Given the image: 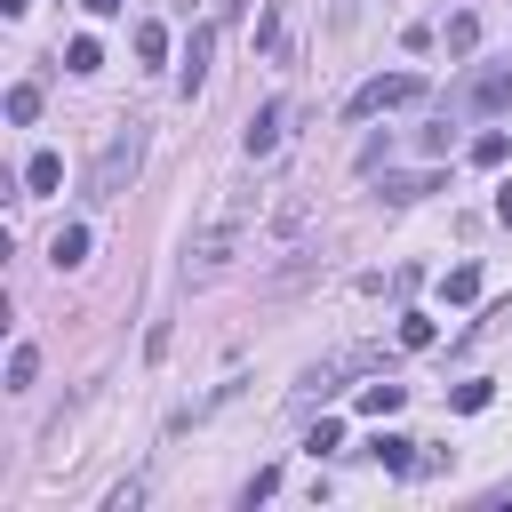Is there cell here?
<instances>
[{
  "instance_id": "8992f818",
  "label": "cell",
  "mask_w": 512,
  "mask_h": 512,
  "mask_svg": "<svg viewBox=\"0 0 512 512\" xmlns=\"http://www.w3.org/2000/svg\"><path fill=\"white\" fill-rule=\"evenodd\" d=\"M48 264H56V272L88 264V224H56V240H48Z\"/></svg>"
},
{
  "instance_id": "7402d4cb",
  "label": "cell",
  "mask_w": 512,
  "mask_h": 512,
  "mask_svg": "<svg viewBox=\"0 0 512 512\" xmlns=\"http://www.w3.org/2000/svg\"><path fill=\"white\" fill-rule=\"evenodd\" d=\"M416 192H432V176H392L384 184V200H416Z\"/></svg>"
},
{
  "instance_id": "44dd1931",
  "label": "cell",
  "mask_w": 512,
  "mask_h": 512,
  "mask_svg": "<svg viewBox=\"0 0 512 512\" xmlns=\"http://www.w3.org/2000/svg\"><path fill=\"white\" fill-rule=\"evenodd\" d=\"M488 400H496V384H456V408H464V416H480Z\"/></svg>"
},
{
  "instance_id": "5b68a950",
  "label": "cell",
  "mask_w": 512,
  "mask_h": 512,
  "mask_svg": "<svg viewBox=\"0 0 512 512\" xmlns=\"http://www.w3.org/2000/svg\"><path fill=\"white\" fill-rule=\"evenodd\" d=\"M208 48H216V32H208V24H192V40H184V72H176V88H184V96H200V80H208Z\"/></svg>"
},
{
  "instance_id": "9a60e30c",
  "label": "cell",
  "mask_w": 512,
  "mask_h": 512,
  "mask_svg": "<svg viewBox=\"0 0 512 512\" xmlns=\"http://www.w3.org/2000/svg\"><path fill=\"white\" fill-rule=\"evenodd\" d=\"M504 152H512V136H504V128H488V136L472 144V160H480V168H504Z\"/></svg>"
},
{
  "instance_id": "ffe728a7",
  "label": "cell",
  "mask_w": 512,
  "mask_h": 512,
  "mask_svg": "<svg viewBox=\"0 0 512 512\" xmlns=\"http://www.w3.org/2000/svg\"><path fill=\"white\" fill-rule=\"evenodd\" d=\"M472 296H480V272L456 264V272H448V304H472Z\"/></svg>"
},
{
  "instance_id": "7a4b0ae2",
  "label": "cell",
  "mask_w": 512,
  "mask_h": 512,
  "mask_svg": "<svg viewBox=\"0 0 512 512\" xmlns=\"http://www.w3.org/2000/svg\"><path fill=\"white\" fill-rule=\"evenodd\" d=\"M136 160H144V120H120V128L104 136L96 168H88V200H120V184L136 176Z\"/></svg>"
},
{
  "instance_id": "52a82bcc",
  "label": "cell",
  "mask_w": 512,
  "mask_h": 512,
  "mask_svg": "<svg viewBox=\"0 0 512 512\" xmlns=\"http://www.w3.org/2000/svg\"><path fill=\"white\" fill-rule=\"evenodd\" d=\"M304 216H312L304 200H280V216L264 224V248H296V232H304Z\"/></svg>"
},
{
  "instance_id": "6da1fadb",
  "label": "cell",
  "mask_w": 512,
  "mask_h": 512,
  "mask_svg": "<svg viewBox=\"0 0 512 512\" xmlns=\"http://www.w3.org/2000/svg\"><path fill=\"white\" fill-rule=\"evenodd\" d=\"M248 224H256V200H224V208H216V216L192 232V248H184V256H192V272H216V264H232Z\"/></svg>"
},
{
  "instance_id": "d6986e66",
  "label": "cell",
  "mask_w": 512,
  "mask_h": 512,
  "mask_svg": "<svg viewBox=\"0 0 512 512\" xmlns=\"http://www.w3.org/2000/svg\"><path fill=\"white\" fill-rule=\"evenodd\" d=\"M32 112H40V88L16 80V88H8V120H32Z\"/></svg>"
},
{
  "instance_id": "cb8c5ba5",
  "label": "cell",
  "mask_w": 512,
  "mask_h": 512,
  "mask_svg": "<svg viewBox=\"0 0 512 512\" xmlns=\"http://www.w3.org/2000/svg\"><path fill=\"white\" fill-rule=\"evenodd\" d=\"M496 216H504V224H512V184H504V192H496Z\"/></svg>"
},
{
  "instance_id": "277c9868",
  "label": "cell",
  "mask_w": 512,
  "mask_h": 512,
  "mask_svg": "<svg viewBox=\"0 0 512 512\" xmlns=\"http://www.w3.org/2000/svg\"><path fill=\"white\" fill-rule=\"evenodd\" d=\"M280 128H288V104H280V96H272V104H256V112H248V136H240V144H248V160H264V152L280 144Z\"/></svg>"
},
{
  "instance_id": "e0dca14e",
  "label": "cell",
  "mask_w": 512,
  "mask_h": 512,
  "mask_svg": "<svg viewBox=\"0 0 512 512\" xmlns=\"http://www.w3.org/2000/svg\"><path fill=\"white\" fill-rule=\"evenodd\" d=\"M304 448H312V456H336V448H344V424H336V416H320V424H312V440H304Z\"/></svg>"
},
{
  "instance_id": "d4e9b609",
  "label": "cell",
  "mask_w": 512,
  "mask_h": 512,
  "mask_svg": "<svg viewBox=\"0 0 512 512\" xmlns=\"http://www.w3.org/2000/svg\"><path fill=\"white\" fill-rule=\"evenodd\" d=\"M0 8H8V16H24V8H32V0H0Z\"/></svg>"
},
{
  "instance_id": "5bb4252c",
  "label": "cell",
  "mask_w": 512,
  "mask_h": 512,
  "mask_svg": "<svg viewBox=\"0 0 512 512\" xmlns=\"http://www.w3.org/2000/svg\"><path fill=\"white\" fill-rule=\"evenodd\" d=\"M96 64H104V48H96V40H88V32H80V40H72V48H64V72H96Z\"/></svg>"
},
{
  "instance_id": "ac0fdd59",
  "label": "cell",
  "mask_w": 512,
  "mask_h": 512,
  "mask_svg": "<svg viewBox=\"0 0 512 512\" xmlns=\"http://www.w3.org/2000/svg\"><path fill=\"white\" fill-rule=\"evenodd\" d=\"M472 40H480V24L472 16H448V56H472Z\"/></svg>"
},
{
  "instance_id": "30bf717a",
  "label": "cell",
  "mask_w": 512,
  "mask_h": 512,
  "mask_svg": "<svg viewBox=\"0 0 512 512\" xmlns=\"http://www.w3.org/2000/svg\"><path fill=\"white\" fill-rule=\"evenodd\" d=\"M472 104H480V112H504V104H512V64H504V72H480V80H472Z\"/></svg>"
},
{
  "instance_id": "603a6c76",
  "label": "cell",
  "mask_w": 512,
  "mask_h": 512,
  "mask_svg": "<svg viewBox=\"0 0 512 512\" xmlns=\"http://www.w3.org/2000/svg\"><path fill=\"white\" fill-rule=\"evenodd\" d=\"M80 8H88V16H120V0H80Z\"/></svg>"
},
{
  "instance_id": "2e32d148",
  "label": "cell",
  "mask_w": 512,
  "mask_h": 512,
  "mask_svg": "<svg viewBox=\"0 0 512 512\" xmlns=\"http://www.w3.org/2000/svg\"><path fill=\"white\" fill-rule=\"evenodd\" d=\"M432 336H440V320H424V312H408V320H400V344H408V352H424Z\"/></svg>"
},
{
  "instance_id": "ba28073f",
  "label": "cell",
  "mask_w": 512,
  "mask_h": 512,
  "mask_svg": "<svg viewBox=\"0 0 512 512\" xmlns=\"http://www.w3.org/2000/svg\"><path fill=\"white\" fill-rule=\"evenodd\" d=\"M368 456H376L384 472H416V440H400V432H376V440H368Z\"/></svg>"
},
{
  "instance_id": "9c48e42d",
  "label": "cell",
  "mask_w": 512,
  "mask_h": 512,
  "mask_svg": "<svg viewBox=\"0 0 512 512\" xmlns=\"http://www.w3.org/2000/svg\"><path fill=\"white\" fill-rule=\"evenodd\" d=\"M400 400H408V384H360V416H400Z\"/></svg>"
},
{
  "instance_id": "3957f363",
  "label": "cell",
  "mask_w": 512,
  "mask_h": 512,
  "mask_svg": "<svg viewBox=\"0 0 512 512\" xmlns=\"http://www.w3.org/2000/svg\"><path fill=\"white\" fill-rule=\"evenodd\" d=\"M400 104H424V72H376V80H360L352 88V120H376V112H400Z\"/></svg>"
},
{
  "instance_id": "8fae6325",
  "label": "cell",
  "mask_w": 512,
  "mask_h": 512,
  "mask_svg": "<svg viewBox=\"0 0 512 512\" xmlns=\"http://www.w3.org/2000/svg\"><path fill=\"white\" fill-rule=\"evenodd\" d=\"M24 184H32V192H56V184H64V160H56V152H32V160H24Z\"/></svg>"
},
{
  "instance_id": "4fadbf2b",
  "label": "cell",
  "mask_w": 512,
  "mask_h": 512,
  "mask_svg": "<svg viewBox=\"0 0 512 512\" xmlns=\"http://www.w3.org/2000/svg\"><path fill=\"white\" fill-rule=\"evenodd\" d=\"M136 56L160 64V56H168V24H136Z\"/></svg>"
},
{
  "instance_id": "7c38bea8",
  "label": "cell",
  "mask_w": 512,
  "mask_h": 512,
  "mask_svg": "<svg viewBox=\"0 0 512 512\" xmlns=\"http://www.w3.org/2000/svg\"><path fill=\"white\" fill-rule=\"evenodd\" d=\"M32 376H40V344H16V352H8V392H24Z\"/></svg>"
}]
</instances>
